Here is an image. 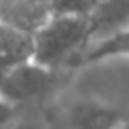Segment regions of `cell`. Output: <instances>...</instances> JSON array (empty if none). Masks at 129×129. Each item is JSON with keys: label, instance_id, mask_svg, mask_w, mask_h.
Instances as JSON below:
<instances>
[{"label": "cell", "instance_id": "obj_4", "mask_svg": "<svg viewBox=\"0 0 129 129\" xmlns=\"http://www.w3.org/2000/svg\"><path fill=\"white\" fill-rule=\"evenodd\" d=\"M89 24L91 38L99 36L103 40L105 32L111 36L125 32V26H129V0H101L95 12L89 16Z\"/></svg>", "mask_w": 129, "mask_h": 129}, {"label": "cell", "instance_id": "obj_5", "mask_svg": "<svg viewBox=\"0 0 129 129\" xmlns=\"http://www.w3.org/2000/svg\"><path fill=\"white\" fill-rule=\"evenodd\" d=\"M127 121L101 103H83L69 113V129H125Z\"/></svg>", "mask_w": 129, "mask_h": 129}, {"label": "cell", "instance_id": "obj_6", "mask_svg": "<svg viewBox=\"0 0 129 129\" xmlns=\"http://www.w3.org/2000/svg\"><path fill=\"white\" fill-rule=\"evenodd\" d=\"M101 0H52L50 14L56 16H85L89 18Z\"/></svg>", "mask_w": 129, "mask_h": 129}, {"label": "cell", "instance_id": "obj_3", "mask_svg": "<svg viewBox=\"0 0 129 129\" xmlns=\"http://www.w3.org/2000/svg\"><path fill=\"white\" fill-rule=\"evenodd\" d=\"M32 54V34L0 22V83L2 79L20 62L30 60Z\"/></svg>", "mask_w": 129, "mask_h": 129}, {"label": "cell", "instance_id": "obj_2", "mask_svg": "<svg viewBox=\"0 0 129 129\" xmlns=\"http://www.w3.org/2000/svg\"><path fill=\"white\" fill-rule=\"evenodd\" d=\"M54 81H56V71H50L32 60H26V62H20L18 67H14L2 79L0 95L16 107L18 103L38 99L40 95L50 91Z\"/></svg>", "mask_w": 129, "mask_h": 129}, {"label": "cell", "instance_id": "obj_7", "mask_svg": "<svg viewBox=\"0 0 129 129\" xmlns=\"http://www.w3.org/2000/svg\"><path fill=\"white\" fill-rule=\"evenodd\" d=\"M14 113H16V107L12 103H8L2 95H0V129H12L10 123L14 119Z\"/></svg>", "mask_w": 129, "mask_h": 129}, {"label": "cell", "instance_id": "obj_1", "mask_svg": "<svg viewBox=\"0 0 129 129\" xmlns=\"http://www.w3.org/2000/svg\"><path fill=\"white\" fill-rule=\"evenodd\" d=\"M91 24L85 16H56L48 14L32 34L30 60L56 71L71 62L73 56L89 42Z\"/></svg>", "mask_w": 129, "mask_h": 129}]
</instances>
